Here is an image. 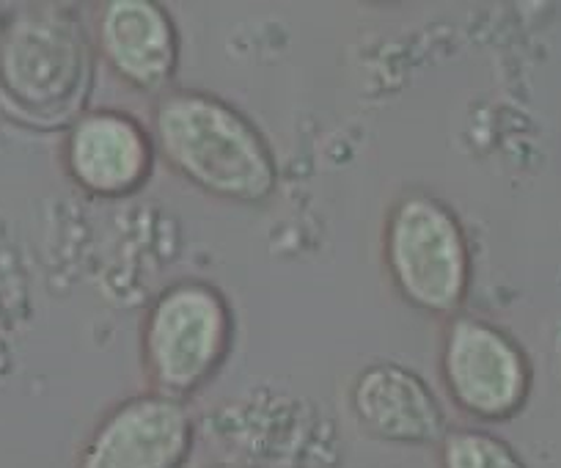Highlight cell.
Segmentation results:
<instances>
[{"label": "cell", "mask_w": 561, "mask_h": 468, "mask_svg": "<svg viewBox=\"0 0 561 468\" xmlns=\"http://www.w3.org/2000/svg\"><path fill=\"white\" fill-rule=\"evenodd\" d=\"M149 133L160 158L207 196L262 204L278 187L273 149L256 125L209 91H165Z\"/></svg>", "instance_id": "1"}, {"label": "cell", "mask_w": 561, "mask_h": 468, "mask_svg": "<svg viewBox=\"0 0 561 468\" xmlns=\"http://www.w3.org/2000/svg\"><path fill=\"white\" fill-rule=\"evenodd\" d=\"M91 72L89 34L67 7H28L0 25V105L23 125L78 119Z\"/></svg>", "instance_id": "2"}, {"label": "cell", "mask_w": 561, "mask_h": 468, "mask_svg": "<svg viewBox=\"0 0 561 468\" xmlns=\"http://www.w3.org/2000/svg\"><path fill=\"white\" fill-rule=\"evenodd\" d=\"M234 344L229 300L202 278L165 287L140 322V367L154 395L182 400L215 378Z\"/></svg>", "instance_id": "3"}, {"label": "cell", "mask_w": 561, "mask_h": 468, "mask_svg": "<svg viewBox=\"0 0 561 468\" xmlns=\"http://www.w3.org/2000/svg\"><path fill=\"white\" fill-rule=\"evenodd\" d=\"M382 262L408 306L455 317L471 287V249L460 218L430 193H408L388 209Z\"/></svg>", "instance_id": "4"}, {"label": "cell", "mask_w": 561, "mask_h": 468, "mask_svg": "<svg viewBox=\"0 0 561 468\" xmlns=\"http://www.w3.org/2000/svg\"><path fill=\"white\" fill-rule=\"evenodd\" d=\"M440 384L479 422H504L526 406L531 367L520 344L493 322L455 315L440 336Z\"/></svg>", "instance_id": "5"}, {"label": "cell", "mask_w": 561, "mask_h": 468, "mask_svg": "<svg viewBox=\"0 0 561 468\" xmlns=\"http://www.w3.org/2000/svg\"><path fill=\"white\" fill-rule=\"evenodd\" d=\"M193 444L196 424L185 402L144 391L96 422L75 468H185Z\"/></svg>", "instance_id": "6"}, {"label": "cell", "mask_w": 561, "mask_h": 468, "mask_svg": "<svg viewBox=\"0 0 561 468\" xmlns=\"http://www.w3.org/2000/svg\"><path fill=\"white\" fill-rule=\"evenodd\" d=\"M152 133L133 113L96 107L80 113L64 141V169L85 193L105 198L129 196L152 176Z\"/></svg>", "instance_id": "7"}, {"label": "cell", "mask_w": 561, "mask_h": 468, "mask_svg": "<svg viewBox=\"0 0 561 468\" xmlns=\"http://www.w3.org/2000/svg\"><path fill=\"white\" fill-rule=\"evenodd\" d=\"M94 39L113 75L138 91L171 83L180 39L171 14L154 0H111L96 12Z\"/></svg>", "instance_id": "8"}, {"label": "cell", "mask_w": 561, "mask_h": 468, "mask_svg": "<svg viewBox=\"0 0 561 468\" xmlns=\"http://www.w3.org/2000/svg\"><path fill=\"white\" fill-rule=\"evenodd\" d=\"M350 406L360 427L388 444L430 446L446 435V416L435 391L402 364L377 362L360 369L350 389Z\"/></svg>", "instance_id": "9"}, {"label": "cell", "mask_w": 561, "mask_h": 468, "mask_svg": "<svg viewBox=\"0 0 561 468\" xmlns=\"http://www.w3.org/2000/svg\"><path fill=\"white\" fill-rule=\"evenodd\" d=\"M440 468H528L506 441L484 430H446L438 441Z\"/></svg>", "instance_id": "10"}]
</instances>
